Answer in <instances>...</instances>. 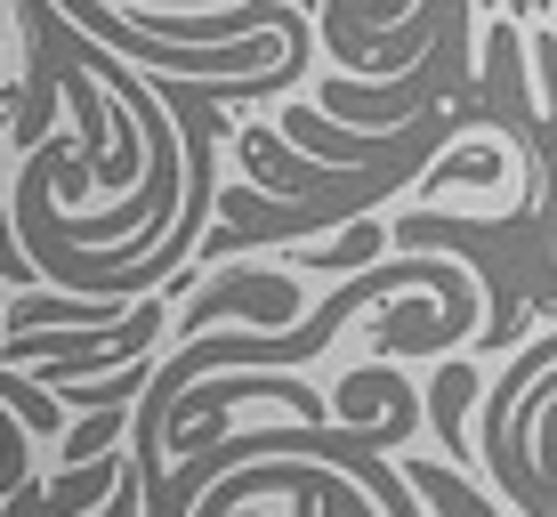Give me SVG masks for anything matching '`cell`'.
I'll return each instance as SVG.
<instances>
[{
    "label": "cell",
    "instance_id": "7a4b0ae2",
    "mask_svg": "<svg viewBox=\"0 0 557 517\" xmlns=\"http://www.w3.org/2000/svg\"><path fill=\"white\" fill-rule=\"evenodd\" d=\"M372 251H380V219H356L348 235L332 243V251H315V267H332V275H348V267H363Z\"/></svg>",
    "mask_w": 557,
    "mask_h": 517
},
{
    "label": "cell",
    "instance_id": "3957f363",
    "mask_svg": "<svg viewBox=\"0 0 557 517\" xmlns=\"http://www.w3.org/2000/svg\"><path fill=\"white\" fill-rule=\"evenodd\" d=\"M460 179L493 186V179H502V155H485V146H476V155H453V162H436V170H429V195H445V186H460Z\"/></svg>",
    "mask_w": 557,
    "mask_h": 517
},
{
    "label": "cell",
    "instance_id": "6da1fadb",
    "mask_svg": "<svg viewBox=\"0 0 557 517\" xmlns=\"http://www.w3.org/2000/svg\"><path fill=\"white\" fill-rule=\"evenodd\" d=\"M235 308H251L259 323H292V308H299V292H292V275H226L219 292L202 299V308H186V323H210V316H235Z\"/></svg>",
    "mask_w": 557,
    "mask_h": 517
}]
</instances>
